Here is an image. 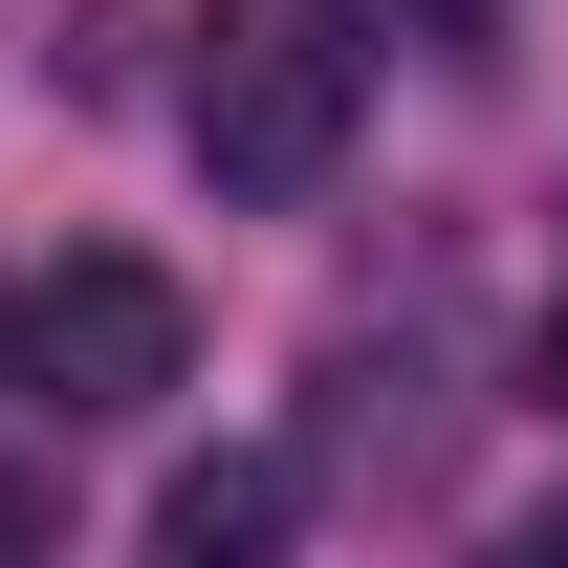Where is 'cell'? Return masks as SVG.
Returning a JSON list of instances; mask_svg holds the SVG:
<instances>
[{"mask_svg":"<svg viewBox=\"0 0 568 568\" xmlns=\"http://www.w3.org/2000/svg\"><path fill=\"white\" fill-rule=\"evenodd\" d=\"M153 547H175V568L284 547V459H175V481H153Z\"/></svg>","mask_w":568,"mask_h":568,"instance_id":"3","label":"cell"},{"mask_svg":"<svg viewBox=\"0 0 568 568\" xmlns=\"http://www.w3.org/2000/svg\"><path fill=\"white\" fill-rule=\"evenodd\" d=\"M547 394H568V306H547Z\"/></svg>","mask_w":568,"mask_h":568,"instance_id":"5","label":"cell"},{"mask_svg":"<svg viewBox=\"0 0 568 568\" xmlns=\"http://www.w3.org/2000/svg\"><path fill=\"white\" fill-rule=\"evenodd\" d=\"M0 547H44V481H22V459H0Z\"/></svg>","mask_w":568,"mask_h":568,"instance_id":"4","label":"cell"},{"mask_svg":"<svg viewBox=\"0 0 568 568\" xmlns=\"http://www.w3.org/2000/svg\"><path fill=\"white\" fill-rule=\"evenodd\" d=\"M351 110H372V22H351V0H219L175 132H197L219 197H306V175L351 153Z\"/></svg>","mask_w":568,"mask_h":568,"instance_id":"1","label":"cell"},{"mask_svg":"<svg viewBox=\"0 0 568 568\" xmlns=\"http://www.w3.org/2000/svg\"><path fill=\"white\" fill-rule=\"evenodd\" d=\"M0 372H22L44 416H153V394L197 372V306H175V263L88 241V263H44L22 306H0Z\"/></svg>","mask_w":568,"mask_h":568,"instance_id":"2","label":"cell"}]
</instances>
